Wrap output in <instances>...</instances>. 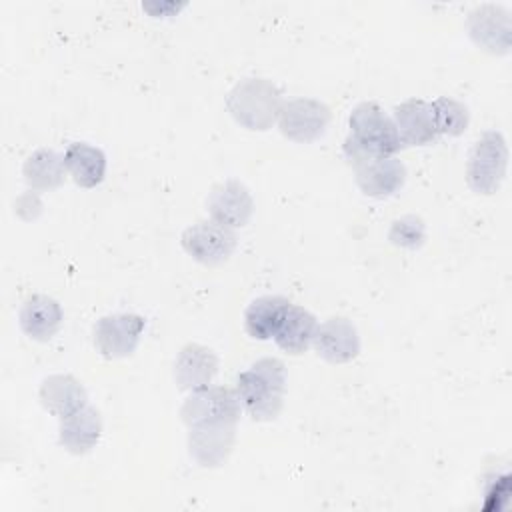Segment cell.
I'll list each match as a JSON object with an SVG mask.
<instances>
[{"label": "cell", "mask_w": 512, "mask_h": 512, "mask_svg": "<svg viewBox=\"0 0 512 512\" xmlns=\"http://www.w3.org/2000/svg\"><path fill=\"white\" fill-rule=\"evenodd\" d=\"M348 124L350 136L344 142V154L350 164L370 156H394L402 148L394 120L376 102H360Z\"/></svg>", "instance_id": "1"}, {"label": "cell", "mask_w": 512, "mask_h": 512, "mask_svg": "<svg viewBox=\"0 0 512 512\" xmlns=\"http://www.w3.org/2000/svg\"><path fill=\"white\" fill-rule=\"evenodd\" d=\"M286 370L278 358H260L236 378L240 406L254 420H272L282 408Z\"/></svg>", "instance_id": "2"}, {"label": "cell", "mask_w": 512, "mask_h": 512, "mask_svg": "<svg viewBox=\"0 0 512 512\" xmlns=\"http://www.w3.org/2000/svg\"><path fill=\"white\" fill-rule=\"evenodd\" d=\"M226 108L244 128L268 130L282 108L280 90L264 78H246L230 90Z\"/></svg>", "instance_id": "3"}, {"label": "cell", "mask_w": 512, "mask_h": 512, "mask_svg": "<svg viewBox=\"0 0 512 512\" xmlns=\"http://www.w3.org/2000/svg\"><path fill=\"white\" fill-rule=\"evenodd\" d=\"M506 166H508V146L502 132L498 130L484 132L476 140L468 156L466 178L470 188L478 194H494L506 176Z\"/></svg>", "instance_id": "4"}, {"label": "cell", "mask_w": 512, "mask_h": 512, "mask_svg": "<svg viewBox=\"0 0 512 512\" xmlns=\"http://www.w3.org/2000/svg\"><path fill=\"white\" fill-rule=\"evenodd\" d=\"M180 416L188 428L214 422H238L240 400L236 390L224 386H206L192 392L184 400Z\"/></svg>", "instance_id": "5"}, {"label": "cell", "mask_w": 512, "mask_h": 512, "mask_svg": "<svg viewBox=\"0 0 512 512\" xmlns=\"http://www.w3.org/2000/svg\"><path fill=\"white\" fill-rule=\"evenodd\" d=\"M330 122L326 104L314 98H294L282 104L278 114L280 132L294 142H312L320 138Z\"/></svg>", "instance_id": "6"}, {"label": "cell", "mask_w": 512, "mask_h": 512, "mask_svg": "<svg viewBox=\"0 0 512 512\" xmlns=\"http://www.w3.org/2000/svg\"><path fill=\"white\" fill-rule=\"evenodd\" d=\"M180 242H182V248L194 260L206 266H216L230 258L236 246V236L232 228L210 220V222H196L188 226L182 232Z\"/></svg>", "instance_id": "7"}, {"label": "cell", "mask_w": 512, "mask_h": 512, "mask_svg": "<svg viewBox=\"0 0 512 512\" xmlns=\"http://www.w3.org/2000/svg\"><path fill=\"white\" fill-rule=\"evenodd\" d=\"M146 322L138 314H108L94 326V344L104 358H124L134 352Z\"/></svg>", "instance_id": "8"}, {"label": "cell", "mask_w": 512, "mask_h": 512, "mask_svg": "<svg viewBox=\"0 0 512 512\" xmlns=\"http://www.w3.org/2000/svg\"><path fill=\"white\" fill-rule=\"evenodd\" d=\"M206 206L214 222L228 228H238L250 220L254 200L242 182L224 180L210 190Z\"/></svg>", "instance_id": "9"}, {"label": "cell", "mask_w": 512, "mask_h": 512, "mask_svg": "<svg viewBox=\"0 0 512 512\" xmlns=\"http://www.w3.org/2000/svg\"><path fill=\"white\" fill-rule=\"evenodd\" d=\"M354 166L356 184L366 196L386 198L402 188L406 178V168L394 156H370Z\"/></svg>", "instance_id": "10"}, {"label": "cell", "mask_w": 512, "mask_h": 512, "mask_svg": "<svg viewBox=\"0 0 512 512\" xmlns=\"http://www.w3.org/2000/svg\"><path fill=\"white\" fill-rule=\"evenodd\" d=\"M188 430H190L188 434L190 454L200 466L214 468L228 458L236 438V422L198 424Z\"/></svg>", "instance_id": "11"}, {"label": "cell", "mask_w": 512, "mask_h": 512, "mask_svg": "<svg viewBox=\"0 0 512 512\" xmlns=\"http://www.w3.org/2000/svg\"><path fill=\"white\" fill-rule=\"evenodd\" d=\"M468 30L472 40L492 54H504L510 48V16L498 4H482L470 12Z\"/></svg>", "instance_id": "12"}, {"label": "cell", "mask_w": 512, "mask_h": 512, "mask_svg": "<svg viewBox=\"0 0 512 512\" xmlns=\"http://www.w3.org/2000/svg\"><path fill=\"white\" fill-rule=\"evenodd\" d=\"M314 348L330 364H344L358 356L360 338L354 324L346 318H328L316 328Z\"/></svg>", "instance_id": "13"}, {"label": "cell", "mask_w": 512, "mask_h": 512, "mask_svg": "<svg viewBox=\"0 0 512 512\" xmlns=\"http://www.w3.org/2000/svg\"><path fill=\"white\" fill-rule=\"evenodd\" d=\"M218 372L216 354L202 344H186L174 362V378L182 390H202L210 386Z\"/></svg>", "instance_id": "14"}, {"label": "cell", "mask_w": 512, "mask_h": 512, "mask_svg": "<svg viewBox=\"0 0 512 512\" xmlns=\"http://www.w3.org/2000/svg\"><path fill=\"white\" fill-rule=\"evenodd\" d=\"M394 126L402 146H424L440 136L434 126L430 102L420 98H410L394 108Z\"/></svg>", "instance_id": "15"}, {"label": "cell", "mask_w": 512, "mask_h": 512, "mask_svg": "<svg viewBox=\"0 0 512 512\" xmlns=\"http://www.w3.org/2000/svg\"><path fill=\"white\" fill-rule=\"evenodd\" d=\"M62 318L60 304L46 294H32L26 298L18 314L22 332L38 342L50 340L60 330Z\"/></svg>", "instance_id": "16"}, {"label": "cell", "mask_w": 512, "mask_h": 512, "mask_svg": "<svg viewBox=\"0 0 512 512\" xmlns=\"http://www.w3.org/2000/svg\"><path fill=\"white\" fill-rule=\"evenodd\" d=\"M40 400L42 406L60 420L88 406V394L84 386L70 374H52L44 378L40 386Z\"/></svg>", "instance_id": "17"}, {"label": "cell", "mask_w": 512, "mask_h": 512, "mask_svg": "<svg viewBox=\"0 0 512 512\" xmlns=\"http://www.w3.org/2000/svg\"><path fill=\"white\" fill-rule=\"evenodd\" d=\"M102 434L100 414L84 406L76 414L60 420V444L72 454H86L96 446Z\"/></svg>", "instance_id": "18"}, {"label": "cell", "mask_w": 512, "mask_h": 512, "mask_svg": "<svg viewBox=\"0 0 512 512\" xmlns=\"http://www.w3.org/2000/svg\"><path fill=\"white\" fill-rule=\"evenodd\" d=\"M64 164L72 180L82 188H94L104 180L106 156L100 148L86 142H74L64 152Z\"/></svg>", "instance_id": "19"}, {"label": "cell", "mask_w": 512, "mask_h": 512, "mask_svg": "<svg viewBox=\"0 0 512 512\" xmlns=\"http://www.w3.org/2000/svg\"><path fill=\"white\" fill-rule=\"evenodd\" d=\"M316 328V318L308 310L290 304L274 334V340L284 352L296 356L308 350V346L314 340Z\"/></svg>", "instance_id": "20"}, {"label": "cell", "mask_w": 512, "mask_h": 512, "mask_svg": "<svg viewBox=\"0 0 512 512\" xmlns=\"http://www.w3.org/2000/svg\"><path fill=\"white\" fill-rule=\"evenodd\" d=\"M290 302L282 296H260L244 312L246 332L256 340L274 338Z\"/></svg>", "instance_id": "21"}, {"label": "cell", "mask_w": 512, "mask_h": 512, "mask_svg": "<svg viewBox=\"0 0 512 512\" xmlns=\"http://www.w3.org/2000/svg\"><path fill=\"white\" fill-rule=\"evenodd\" d=\"M66 172L64 156L48 148L32 152L24 162V180L34 190H52L60 186Z\"/></svg>", "instance_id": "22"}, {"label": "cell", "mask_w": 512, "mask_h": 512, "mask_svg": "<svg viewBox=\"0 0 512 512\" xmlns=\"http://www.w3.org/2000/svg\"><path fill=\"white\" fill-rule=\"evenodd\" d=\"M430 110L438 134L458 136L468 126V108L454 98L440 96L434 102H430Z\"/></svg>", "instance_id": "23"}, {"label": "cell", "mask_w": 512, "mask_h": 512, "mask_svg": "<svg viewBox=\"0 0 512 512\" xmlns=\"http://www.w3.org/2000/svg\"><path fill=\"white\" fill-rule=\"evenodd\" d=\"M422 238H424V224L416 216H404L396 220L390 228V240L398 246L414 248L422 242Z\"/></svg>", "instance_id": "24"}]
</instances>
